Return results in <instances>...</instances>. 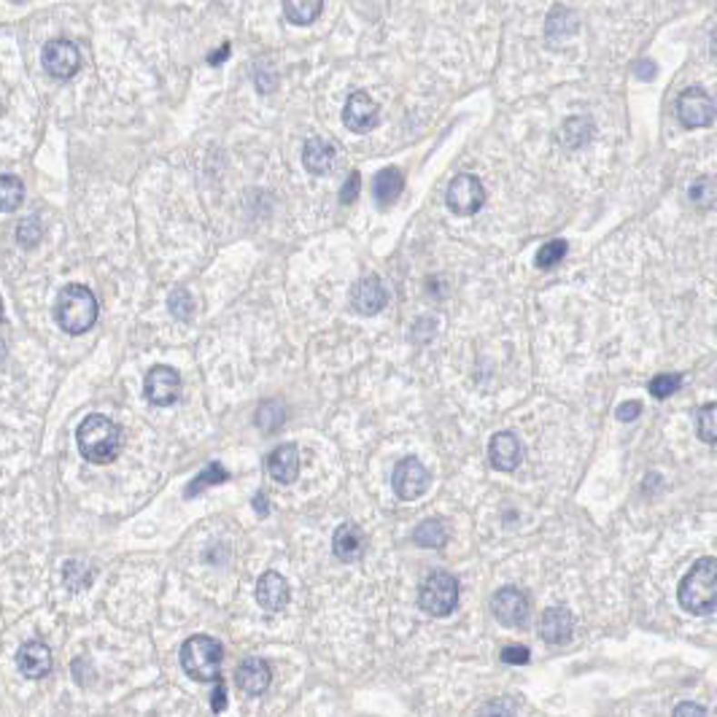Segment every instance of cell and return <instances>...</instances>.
I'll list each match as a JSON object with an SVG mask.
<instances>
[{"label": "cell", "instance_id": "277c9868", "mask_svg": "<svg viewBox=\"0 0 717 717\" xmlns=\"http://www.w3.org/2000/svg\"><path fill=\"white\" fill-rule=\"evenodd\" d=\"M224 647L214 637H192L181 644V666L197 682H216L222 680Z\"/></svg>", "mask_w": 717, "mask_h": 717}, {"label": "cell", "instance_id": "ab89813d", "mask_svg": "<svg viewBox=\"0 0 717 717\" xmlns=\"http://www.w3.org/2000/svg\"><path fill=\"white\" fill-rule=\"evenodd\" d=\"M637 76L639 79H652L655 76V63H650V60H642L637 65Z\"/></svg>", "mask_w": 717, "mask_h": 717}, {"label": "cell", "instance_id": "4dcf8cb0", "mask_svg": "<svg viewBox=\"0 0 717 717\" xmlns=\"http://www.w3.org/2000/svg\"><path fill=\"white\" fill-rule=\"evenodd\" d=\"M563 256H566V240H551V243H545L537 251V267L540 270H551V267H556Z\"/></svg>", "mask_w": 717, "mask_h": 717}, {"label": "cell", "instance_id": "f546056e", "mask_svg": "<svg viewBox=\"0 0 717 717\" xmlns=\"http://www.w3.org/2000/svg\"><path fill=\"white\" fill-rule=\"evenodd\" d=\"M696 432H699V440L707 443V445H717V402L712 404H704L699 410V418H696Z\"/></svg>", "mask_w": 717, "mask_h": 717}, {"label": "cell", "instance_id": "74e56055", "mask_svg": "<svg viewBox=\"0 0 717 717\" xmlns=\"http://www.w3.org/2000/svg\"><path fill=\"white\" fill-rule=\"evenodd\" d=\"M211 707H214V712H222L227 707V688H224L222 680H216V693L211 699Z\"/></svg>", "mask_w": 717, "mask_h": 717}, {"label": "cell", "instance_id": "1f68e13d", "mask_svg": "<svg viewBox=\"0 0 717 717\" xmlns=\"http://www.w3.org/2000/svg\"><path fill=\"white\" fill-rule=\"evenodd\" d=\"M167 308H170V314H173L175 319L189 321L192 314H194V300H192V294H189L186 289H175V292L170 294V300H167Z\"/></svg>", "mask_w": 717, "mask_h": 717}, {"label": "cell", "instance_id": "7c38bea8", "mask_svg": "<svg viewBox=\"0 0 717 717\" xmlns=\"http://www.w3.org/2000/svg\"><path fill=\"white\" fill-rule=\"evenodd\" d=\"M386 303H389V292L378 275H367V278L356 281V286L351 292V308L359 316H378L386 308Z\"/></svg>", "mask_w": 717, "mask_h": 717}, {"label": "cell", "instance_id": "44dd1931", "mask_svg": "<svg viewBox=\"0 0 717 717\" xmlns=\"http://www.w3.org/2000/svg\"><path fill=\"white\" fill-rule=\"evenodd\" d=\"M572 632H574V618L569 610L563 607H551L543 612V621H540V634L548 644H563L572 639Z\"/></svg>", "mask_w": 717, "mask_h": 717}, {"label": "cell", "instance_id": "d4e9b609", "mask_svg": "<svg viewBox=\"0 0 717 717\" xmlns=\"http://www.w3.org/2000/svg\"><path fill=\"white\" fill-rule=\"evenodd\" d=\"M577 30V16L569 11V8H563V5H556L553 11H551V16H548V38H553V41H561V38H569L572 33Z\"/></svg>", "mask_w": 717, "mask_h": 717}, {"label": "cell", "instance_id": "30bf717a", "mask_svg": "<svg viewBox=\"0 0 717 717\" xmlns=\"http://www.w3.org/2000/svg\"><path fill=\"white\" fill-rule=\"evenodd\" d=\"M491 610L493 618L507 626V629H518L526 623L529 618V596L521 588H502L496 591V596L491 599Z\"/></svg>", "mask_w": 717, "mask_h": 717}, {"label": "cell", "instance_id": "7402d4cb", "mask_svg": "<svg viewBox=\"0 0 717 717\" xmlns=\"http://www.w3.org/2000/svg\"><path fill=\"white\" fill-rule=\"evenodd\" d=\"M402 189H404V175L399 173L397 167L381 170L375 175V181H373V194H375L378 205H392L402 194Z\"/></svg>", "mask_w": 717, "mask_h": 717}, {"label": "cell", "instance_id": "b9f144b4", "mask_svg": "<svg viewBox=\"0 0 717 717\" xmlns=\"http://www.w3.org/2000/svg\"><path fill=\"white\" fill-rule=\"evenodd\" d=\"M267 499H264V493H259V496H254V510H259V515H267V504H264Z\"/></svg>", "mask_w": 717, "mask_h": 717}, {"label": "cell", "instance_id": "8d00e7d4", "mask_svg": "<svg viewBox=\"0 0 717 717\" xmlns=\"http://www.w3.org/2000/svg\"><path fill=\"white\" fill-rule=\"evenodd\" d=\"M639 413H642V402H637V399L623 402V404H618V410H615V415H618L621 421H634V418H639Z\"/></svg>", "mask_w": 717, "mask_h": 717}, {"label": "cell", "instance_id": "ba28073f", "mask_svg": "<svg viewBox=\"0 0 717 717\" xmlns=\"http://www.w3.org/2000/svg\"><path fill=\"white\" fill-rule=\"evenodd\" d=\"M429 483H432L429 470H426L415 456L402 459L397 467H394V475H392V488H394V493H397L402 502H413V499L423 496L426 488H429Z\"/></svg>", "mask_w": 717, "mask_h": 717}, {"label": "cell", "instance_id": "d6986e66", "mask_svg": "<svg viewBox=\"0 0 717 717\" xmlns=\"http://www.w3.org/2000/svg\"><path fill=\"white\" fill-rule=\"evenodd\" d=\"M303 164L314 175H329L337 164V146L329 138H308L303 149Z\"/></svg>", "mask_w": 717, "mask_h": 717}, {"label": "cell", "instance_id": "f35d334b", "mask_svg": "<svg viewBox=\"0 0 717 717\" xmlns=\"http://www.w3.org/2000/svg\"><path fill=\"white\" fill-rule=\"evenodd\" d=\"M674 715L682 717V715H707V710L704 707H696V704H680L677 710H674Z\"/></svg>", "mask_w": 717, "mask_h": 717}, {"label": "cell", "instance_id": "5b68a950", "mask_svg": "<svg viewBox=\"0 0 717 717\" xmlns=\"http://www.w3.org/2000/svg\"><path fill=\"white\" fill-rule=\"evenodd\" d=\"M418 604L432 618H448L459 607V580L451 572H432L418 591Z\"/></svg>", "mask_w": 717, "mask_h": 717}, {"label": "cell", "instance_id": "60d3db41", "mask_svg": "<svg viewBox=\"0 0 717 717\" xmlns=\"http://www.w3.org/2000/svg\"><path fill=\"white\" fill-rule=\"evenodd\" d=\"M227 57H230V44H222V49H219V52H214V55L208 57V63H211V65H222Z\"/></svg>", "mask_w": 717, "mask_h": 717}, {"label": "cell", "instance_id": "e575fe53", "mask_svg": "<svg viewBox=\"0 0 717 717\" xmlns=\"http://www.w3.org/2000/svg\"><path fill=\"white\" fill-rule=\"evenodd\" d=\"M359 189H362V175L354 170V173L348 175V181L343 184V189H340V203H345V205L356 203V197H359Z\"/></svg>", "mask_w": 717, "mask_h": 717}, {"label": "cell", "instance_id": "836d02e7", "mask_svg": "<svg viewBox=\"0 0 717 717\" xmlns=\"http://www.w3.org/2000/svg\"><path fill=\"white\" fill-rule=\"evenodd\" d=\"M44 235V224L35 219V216H27L19 227H16V240L25 245V248H33Z\"/></svg>", "mask_w": 717, "mask_h": 717}, {"label": "cell", "instance_id": "d590c367", "mask_svg": "<svg viewBox=\"0 0 717 717\" xmlns=\"http://www.w3.org/2000/svg\"><path fill=\"white\" fill-rule=\"evenodd\" d=\"M502 661L504 663H529V647H523V644H510V647H504L502 650Z\"/></svg>", "mask_w": 717, "mask_h": 717}, {"label": "cell", "instance_id": "ac0fdd59", "mask_svg": "<svg viewBox=\"0 0 717 717\" xmlns=\"http://www.w3.org/2000/svg\"><path fill=\"white\" fill-rule=\"evenodd\" d=\"M300 448L286 443V445H278L270 456H267V473L273 475V480L289 485L300 478Z\"/></svg>", "mask_w": 717, "mask_h": 717}, {"label": "cell", "instance_id": "83f0119b", "mask_svg": "<svg viewBox=\"0 0 717 717\" xmlns=\"http://www.w3.org/2000/svg\"><path fill=\"white\" fill-rule=\"evenodd\" d=\"M227 478H230V473H227L219 462H214V464H208L197 478L192 480V485L186 488V496H197V493H203L208 485H219V483H224Z\"/></svg>", "mask_w": 717, "mask_h": 717}, {"label": "cell", "instance_id": "ffe728a7", "mask_svg": "<svg viewBox=\"0 0 717 717\" xmlns=\"http://www.w3.org/2000/svg\"><path fill=\"white\" fill-rule=\"evenodd\" d=\"M364 545H367V540H364V534H362V529H359L356 523H343V526H337V532H334V537H332V551H334V556L340 558V561H345V563H354V561H359V558L364 556Z\"/></svg>", "mask_w": 717, "mask_h": 717}, {"label": "cell", "instance_id": "5bb4252c", "mask_svg": "<svg viewBox=\"0 0 717 717\" xmlns=\"http://www.w3.org/2000/svg\"><path fill=\"white\" fill-rule=\"evenodd\" d=\"M343 122L351 133H370L378 124V103L367 92H354L343 108Z\"/></svg>", "mask_w": 717, "mask_h": 717}, {"label": "cell", "instance_id": "7a4b0ae2", "mask_svg": "<svg viewBox=\"0 0 717 717\" xmlns=\"http://www.w3.org/2000/svg\"><path fill=\"white\" fill-rule=\"evenodd\" d=\"M76 443L79 453L89 464H111L122 451V429L111 418L92 413L79 423Z\"/></svg>", "mask_w": 717, "mask_h": 717}, {"label": "cell", "instance_id": "7bdbcfd3", "mask_svg": "<svg viewBox=\"0 0 717 717\" xmlns=\"http://www.w3.org/2000/svg\"><path fill=\"white\" fill-rule=\"evenodd\" d=\"M712 52L717 55V27H715V33H712Z\"/></svg>", "mask_w": 717, "mask_h": 717}, {"label": "cell", "instance_id": "ee69618b", "mask_svg": "<svg viewBox=\"0 0 717 717\" xmlns=\"http://www.w3.org/2000/svg\"><path fill=\"white\" fill-rule=\"evenodd\" d=\"M14 3H19V0H14Z\"/></svg>", "mask_w": 717, "mask_h": 717}, {"label": "cell", "instance_id": "603a6c76", "mask_svg": "<svg viewBox=\"0 0 717 717\" xmlns=\"http://www.w3.org/2000/svg\"><path fill=\"white\" fill-rule=\"evenodd\" d=\"M413 543L418 548H432V551H440L445 543H448V529L440 518H432V521H423L415 532H413Z\"/></svg>", "mask_w": 717, "mask_h": 717}, {"label": "cell", "instance_id": "52a82bcc", "mask_svg": "<svg viewBox=\"0 0 717 717\" xmlns=\"http://www.w3.org/2000/svg\"><path fill=\"white\" fill-rule=\"evenodd\" d=\"M445 203L448 208L456 214V216H473L478 214L485 203V189L480 184L478 175H470V173H462L451 181L448 186V194H445Z\"/></svg>", "mask_w": 717, "mask_h": 717}, {"label": "cell", "instance_id": "cb8c5ba5", "mask_svg": "<svg viewBox=\"0 0 717 717\" xmlns=\"http://www.w3.org/2000/svg\"><path fill=\"white\" fill-rule=\"evenodd\" d=\"M324 0H284V14L292 25H314L321 16Z\"/></svg>", "mask_w": 717, "mask_h": 717}, {"label": "cell", "instance_id": "8fae6325", "mask_svg": "<svg viewBox=\"0 0 717 717\" xmlns=\"http://www.w3.org/2000/svg\"><path fill=\"white\" fill-rule=\"evenodd\" d=\"M144 394H146V399H149L152 404H157V407L173 404L175 399L181 397V375H178L173 367H167V364L152 367L149 375H146Z\"/></svg>", "mask_w": 717, "mask_h": 717}, {"label": "cell", "instance_id": "3957f363", "mask_svg": "<svg viewBox=\"0 0 717 717\" xmlns=\"http://www.w3.org/2000/svg\"><path fill=\"white\" fill-rule=\"evenodd\" d=\"M55 321L63 332L68 334H84L95 326L97 321V300L92 289L84 284H68L57 294L55 303Z\"/></svg>", "mask_w": 717, "mask_h": 717}, {"label": "cell", "instance_id": "9a60e30c", "mask_svg": "<svg viewBox=\"0 0 717 717\" xmlns=\"http://www.w3.org/2000/svg\"><path fill=\"white\" fill-rule=\"evenodd\" d=\"M16 666H19V672H22L27 680H44V677H49V672H52V666H55L49 644H44V642H27V644H22L19 652H16Z\"/></svg>", "mask_w": 717, "mask_h": 717}, {"label": "cell", "instance_id": "8992f818", "mask_svg": "<svg viewBox=\"0 0 717 717\" xmlns=\"http://www.w3.org/2000/svg\"><path fill=\"white\" fill-rule=\"evenodd\" d=\"M677 119L682 127L688 130H702L710 127L715 122V100L702 89V86H691L677 97Z\"/></svg>", "mask_w": 717, "mask_h": 717}, {"label": "cell", "instance_id": "2e32d148", "mask_svg": "<svg viewBox=\"0 0 717 717\" xmlns=\"http://www.w3.org/2000/svg\"><path fill=\"white\" fill-rule=\"evenodd\" d=\"M289 583L278 572H264L256 583V602L267 612H281L289 604Z\"/></svg>", "mask_w": 717, "mask_h": 717}, {"label": "cell", "instance_id": "4316f807", "mask_svg": "<svg viewBox=\"0 0 717 717\" xmlns=\"http://www.w3.org/2000/svg\"><path fill=\"white\" fill-rule=\"evenodd\" d=\"M22 197H25V186H22V181L16 178V175H3L0 178V203H3V214H11V211H16L19 208V203H22Z\"/></svg>", "mask_w": 717, "mask_h": 717}, {"label": "cell", "instance_id": "9c48e42d", "mask_svg": "<svg viewBox=\"0 0 717 717\" xmlns=\"http://www.w3.org/2000/svg\"><path fill=\"white\" fill-rule=\"evenodd\" d=\"M44 68L52 79H74L81 68V55L79 49L65 41V38H57V41H49L44 46Z\"/></svg>", "mask_w": 717, "mask_h": 717}, {"label": "cell", "instance_id": "6da1fadb", "mask_svg": "<svg viewBox=\"0 0 717 717\" xmlns=\"http://www.w3.org/2000/svg\"><path fill=\"white\" fill-rule=\"evenodd\" d=\"M677 602L691 615H710L717 607V558H699L677 585Z\"/></svg>", "mask_w": 717, "mask_h": 717}, {"label": "cell", "instance_id": "484cf974", "mask_svg": "<svg viewBox=\"0 0 717 717\" xmlns=\"http://www.w3.org/2000/svg\"><path fill=\"white\" fill-rule=\"evenodd\" d=\"M591 122L588 119H583V116H574V119H569V122H563V127H561V141L569 146V149H577V146H583L588 138H591Z\"/></svg>", "mask_w": 717, "mask_h": 717}, {"label": "cell", "instance_id": "e0dca14e", "mask_svg": "<svg viewBox=\"0 0 717 717\" xmlns=\"http://www.w3.org/2000/svg\"><path fill=\"white\" fill-rule=\"evenodd\" d=\"M235 680L248 696H262L273 682V672L264 658H245L235 672Z\"/></svg>", "mask_w": 717, "mask_h": 717}, {"label": "cell", "instance_id": "4fadbf2b", "mask_svg": "<svg viewBox=\"0 0 717 717\" xmlns=\"http://www.w3.org/2000/svg\"><path fill=\"white\" fill-rule=\"evenodd\" d=\"M488 462L499 473H513L523 462V445L513 432H496L488 443Z\"/></svg>", "mask_w": 717, "mask_h": 717}, {"label": "cell", "instance_id": "f1b7e54d", "mask_svg": "<svg viewBox=\"0 0 717 717\" xmlns=\"http://www.w3.org/2000/svg\"><path fill=\"white\" fill-rule=\"evenodd\" d=\"M691 203H696L699 208H715L717 205V181L715 178H696L688 189Z\"/></svg>", "mask_w": 717, "mask_h": 717}, {"label": "cell", "instance_id": "d6a6232c", "mask_svg": "<svg viewBox=\"0 0 717 717\" xmlns=\"http://www.w3.org/2000/svg\"><path fill=\"white\" fill-rule=\"evenodd\" d=\"M680 386H682V375H669V373H663V375H655L647 389H650V394L655 399H666L672 397L674 392H680Z\"/></svg>", "mask_w": 717, "mask_h": 717}]
</instances>
